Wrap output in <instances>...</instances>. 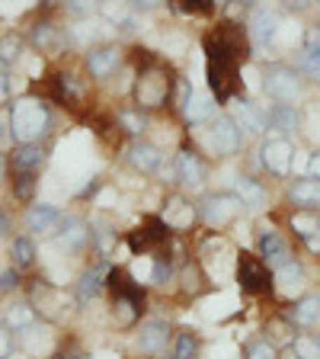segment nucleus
Segmentation results:
<instances>
[{
	"label": "nucleus",
	"mask_w": 320,
	"mask_h": 359,
	"mask_svg": "<svg viewBox=\"0 0 320 359\" xmlns=\"http://www.w3.org/2000/svg\"><path fill=\"white\" fill-rule=\"evenodd\" d=\"M231 116H234V122L240 126V132H246V135H263L269 128L266 109H260L253 100H246V97H234V112Z\"/></svg>",
	"instance_id": "nucleus-16"
},
{
	"label": "nucleus",
	"mask_w": 320,
	"mask_h": 359,
	"mask_svg": "<svg viewBox=\"0 0 320 359\" xmlns=\"http://www.w3.org/2000/svg\"><path fill=\"white\" fill-rule=\"evenodd\" d=\"M64 7L74 16H90V13H97L99 0H64Z\"/></svg>",
	"instance_id": "nucleus-46"
},
{
	"label": "nucleus",
	"mask_w": 320,
	"mask_h": 359,
	"mask_svg": "<svg viewBox=\"0 0 320 359\" xmlns=\"http://www.w3.org/2000/svg\"><path fill=\"white\" fill-rule=\"evenodd\" d=\"M83 359H87V356H83Z\"/></svg>",
	"instance_id": "nucleus-59"
},
{
	"label": "nucleus",
	"mask_w": 320,
	"mask_h": 359,
	"mask_svg": "<svg viewBox=\"0 0 320 359\" xmlns=\"http://www.w3.org/2000/svg\"><path fill=\"white\" fill-rule=\"evenodd\" d=\"M295 324L288 321V318H272V321L266 324V340L272 346H282V344H291L295 340Z\"/></svg>",
	"instance_id": "nucleus-33"
},
{
	"label": "nucleus",
	"mask_w": 320,
	"mask_h": 359,
	"mask_svg": "<svg viewBox=\"0 0 320 359\" xmlns=\"http://www.w3.org/2000/svg\"><path fill=\"white\" fill-rule=\"evenodd\" d=\"M170 279H173V260L170 257H154V263H151V283L164 289Z\"/></svg>",
	"instance_id": "nucleus-42"
},
{
	"label": "nucleus",
	"mask_w": 320,
	"mask_h": 359,
	"mask_svg": "<svg viewBox=\"0 0 320 359\" xmlns=\"http://www.w3.org/2000/svg\"><path fill=\"white\" fill-rule=\"evenodd\" d=\"M160 218H164V224L173 234H186L199 222V209L189 199H183V196H170L164 202V209H160Z\"/></svg>",
	"instance_id": "nucleus-13"
},
{
	"label": "nucleus",
	"mask_w": 320,
	"mask_h": 359,
	"mask_svg": "<svg viewBox=\"0 0 320 359\" xmlns=\"http://www.w3.org/2000/svg\"><path fill=\"white\" fill-rule=\"evenodd\" d=\"M260 154H263L260 157L263 167H266L272 177H288L291 173V161H295V144H291V138H285V135L269 138V142H263Z\"/></svg>",
	"instance_id": "nucleus-10"
},
{
	"label": "nucleus",
	"mask_w": 320,
	"mask_h": 359,
	"mask_svg": "<svg viewBox=\"0 0 320 359\" xmlns=\"http://www.w3.org/2000/svg\"><path fill=\"white\" fill-rule=\"evenodd\" d=\"M119 126L125 128L128 135H141L144 128H148V119H144L141 109H122L119 112Z\"/></svg>",
	"instance_id": "nucleus-41"
},
{
	"label": "nucleus",
	"mask_w": 320,
	"mask_h": 359,
	"mask_svg": "<svg viewBox=\"0 0 320 359\" xmlns=\"http://www.w3.org/2000/svg\"><path fill=\"white\" fill-rule=\"evenodd\" d=\"M4 93H7V81H4V77H0V97H4Z\"/></svg>",
	"instance_id": "nucleus-55"
},
{
	"label": "nucleus",
	"mask_w": 320,
	"mask_h": 359,
	"mask_svg": "<svg viewBox=\"0 0 320 359\" xmlns=\"http://www.w3.org/2000/svg\"><path fill=\"white\" fill-rule=\"evenodd\" d=\"M263 0H237V7H244V10H256Z\"/></svg>",
	"instance_id": "nucleus-54"
},
{
	"label": "nucleus",
	"mask_w": 320,
	"mask_h": 359,
	"mask_svg": "<svg viewBox=\"0 0 320 359\" xmlns=\"http://www.w3.org/2000/svg\"><path fill=\"white\" fill-rule=\"evenodd\" d=\"M170 344V324L160 321V318H151V321L141 324L138 330V350L148 353V356H160Z\"/></svg>",
	"instance_id": "nucleus-17"
},
{
	"label": "nucleus",
	"mask_w": 320,
	"mask_h": 359,
	"mask_svg": "<svg viewBox=\"0 0 320 359\" xmlns=\"http://www.w3.org/2000/svg\"><path fill=\"white\" fill-rule=\"evenodd\" d=\"M205 77L218 103H228L240 93V61L224 52L211 36H205Z\"/></svg>",
	"instance_id": "nucleus-2"
},
{
	"label": "nucleus",
	"mask_w": 320,
	"mask_h": 359,
	"mask_svg": "<svg viewBox=\"0 0 320 359\" xmlns=\"http://www.w3.org/2000/svg\"><path fill=\"white\" fill-rule=\"evenodd\" d=\"M263 90H266L269 100H276V103H298L301 90H305L301 71L291 65H282V61L266 65V71H263Z\"/></svg>",
	"instance_id": "nucleus-5"
},
{
	"label": "nucleus",
	"mask_w": 320,
	"mask_h": 359,
	"mask_svg": "<svg viewBox=\"0 0 320 359\" xmlns=\"http://www.w3.org/2000/svg\"><path fill=\"white\" fill-rule=\"evenodd\" d=\"M240 144H244V132H240V126L234 122V116H215L209 126V148L211 154L218 157H231L240 151Z\"/></svg>",
	"instance_id": "nucleus-8"
},
{
	"label": "nucleus",
	"mask_w": 320,
	"mask_h": 359,
	"mask_svg": "<svg viewBox=\"0 0 320 359\" xmlns=\"http://www.w3.org/2000/svg\"><path fill=\"white\" fill-rule=\"evenodd\" d=\"M58 222H61V212L55 209V205H45V202H36V205H29V212H26V228H29L32 234L55 231Z\"/></svg>",
	"instance_id": "nucleus-23"
},
{
	"label": "nucleus",
	"mask_w": 320,
	"mask_h": 359,
	"mask_svg": "<svg viewBox=\"0 0 320 359\" xmlns=\"http://www.w3.org/2000/svg\"><path fill=\"white\" fill-rule=\"evenodd\" d=\"M7 231H10V218H7V212L0 209V238H4Z\"/></svg>",
	"instance_id": "nucleus-53"
},
{
	"label": "nucleus",
	"mask_w": 320,
	"mask_h": 359,
	"mask_svg": "<svg viewBox=\"0 0 320 359\" xmlns=\"http://www.w3.org/2000/svg\"><path fill=\"white\" fill-rule=\"evenodd\" d=\"M138 74H134V106L141 112H154V109H164L167 103L173 100V87H176V74L164 61L151 55L148 48H138Z\"/></svg>",
	"instance_id": "nucleus-1"
},
{
	"label": "nucleus",
	"mask_w": 320,
	"mask_h": 359,
	"mask_svg": "<svg viewBox=\"0 0 320 359\" xmlns=\"http://www.w3.org/2000/svg\"><path fill=\"white\" fill-rule=\"evenodd\" d=\"M122 61V48L119 45H97V48H90L87 52V71L93 77H109Z\"/></svg>",
	"instance_id": "nucleus-19"
},
{
	"label": "nucleus",
	"mask_w": 320,
	"mask_h": 359,
	"mask_svg": "<svg viewBox=\"0 0 320 359\" xmlns=\"http://www.w3.org/2000/svg\"><path fill=\"white\" fill-rule=\"evenodd\" d=\"M279 32V13L269 7H256L253 13H250V22H246V36H250V45H253L256 52H263V48H269L272 45V39H276Z\"/></svg>",
	"instance_id": "nucleus-14"
},
{
	"label": "nucleus",
	"mask_w": 320,
	"mask_h": 359,
	"mask_svg": "<svg viewBox=\"0 0 320 359\" xmlns=\"http://www.w3.org/2000/svg\"><path fill=\"white\" fill-rule=\"evenodd\" d=\"M288 202L295 205V209H320V180L307 177V180L291 183Z\"/></svg>",
	"instance_id": "nucleus-26"
},
{
	"label": "nucleus",
	"mask_w": 320,
	"mask_h": 359,
	"mask_svg": "<svg viewBox=\"0 0 320 359\" xmlns=\"http://www.w3.org/2000/svg\"><path fill=\"white\" fill-rule=\"evenodd\" d=\"M179 279H183V292H186V295H202V292L209 289V279H205L202 266H199V263H193V260L183 263Z\"/></svg>",
	"instance_id": "nucleus-30"
},
{
	"label": "nucleus",
	"mask_w": 320,
	"mask_h": 359,
	"mask_svg": "<svg viewBox=\"0 0 320 359\" xmlns=\"http://www.w3.org/2000/svg\"><path fill=\"white\" fill-rule=\"evenodd\" d=\"M176 180H179V187L183 189H202L205 187V161H202L199 157V151L195 148H189V144H183V148H179V154H176Z\"/></svg>",
	"instance_id": "nucleus-11"
},
{
	"label": "nucleus",
	"mask_w": 320,
	"mask_h": 359,
	"mask_svg": "<svg viewBox=\"0 0 320 359\" xmlns=\"http://www.w3.org/2000/svg\"><path fill=\"white\" fill-rule=\"evenodd\" d=\"M106 276H109V269L106 266H90L87 273L77 279V302L87 305V302L97 299L99 292H103V285H106Z\"/></svg>",
	"instance_id": "nucleus-27"
},
{
	"label": "nucleus",
	"mask_w": 320,
	"mask_h": 359,
	"mask_svg": "<svg viewBox=\"0 0 320 359\" xmlns=\"http://www.w3.org/2000/svg\"><path fill=\"white\" fill-rule=\"evenodd\" d=\"M317 4H320V0H317Z\"/></svg>",
	"instance_id": "nucleus-60"
},
{
	"label": "nucleus",
	"mask_w": 320,
	"mask_h": 359,
	"mask_svg": "<svg viewBox=\"0 0 320 359\" xmlns=\"http://www.w3.org/2000/svg\"><path fill=\"white\" fill-rule=\"evenodd\" d=\"M106 289L112 292V318H116L119 327H134V324L141 321L144 302H148L141 283H134L125 269H109Z\"/></svg>",
	"instance_id": "nucleus-3"
},
{
	"label": "nucleus",
	"mask_w": 320,
	"mask_h": 359,
	"mask_svg": "<svg viewBox=\"0 0 320 359\" xmlns=\"http://www.w3.org/2000/svg\"><path fill=\"white\" fill-rule=\"evenodd\" d=\"M128 164L138 173H154L157 167H160V151H157V144L138 138V142H132V148H128Z\"/></svg>",
	"instance_id": "nucleus-24"
},
{
	"label": "nucleus",
	"mask_w": 320,
	"mask_h": 359,
	"mask_svg": "<svg viewBox=\"0 0 320 359\" xmlns=\"http://www.w3.org/2000/svg\"><path fill=\"white\" fill-rule=\"evenodd\" d=\"M7 324L10 327L26 330V327L36 324V311H32L29 305H13V308H7Z\"/></svg>",
	"instance_id": "nucleus-40"
},
{
	"label": "nucleus",
	"mask_w": 320,
	"mask_h": 359,
	"mask_svg": "<svg viewBox=\"0 0 320 359\" xmlns=\"http://www.w3.org/2000/svg\"><path fill=\"white\" fill-rule=\"evenodd\" d=\"M132 10H141V13H148V10H157L164 0H125Z\"/></svg>",
	"instance_id": "nucleus-49"
},
{
	"label": "nucleus",
	"mask_w": 320,
	"mask_h": 359,
	"mask_svg": "<svg viewBox=\"0 0 320 359\" xmlns=\"http://www.w3.org/2000/svg\"><path fill=\"white\" fill-rule=\"evenodd\" d=\"M10 257H13V266L16 269H29L36 263V244L29 238H16L13 247H10Z\"/></svg>",
	"instance_id": "nucleus-35"
},
{
	"label": "nucleus",
	"mask_w": 320,
	"mask_h": 359,
	"mask_svg": "<svg viewBox=\"0 0 320 359\" xmlns=\"http://www.w3.org/2000/svg\"><path fill=\"white\" fill-rule=\"evenodd\" d=\"M32 42H36L42 52H58L64 36H61V29L52 26V22H36V26H32Z\"/></svg>",
	"instance_id": "nucleus-31"
},
{
	"label": "nucleus",
	"mask_w": 320,
	"mask_h": 359,
	"mask_svg": "<svg viewBox=\"0 0 320 359\" xmlns=\"http://www.w3.org/2000/svg\"><path fill=\"white\" fill-rule=\"evenodd\" d=\"M305 52L307 55H320V22H317V26H307V32H305Z\"/></svg>",
	"instance_id": "nucleus-47"
},
{
	"label": "nucleus",
	"mask_w": 320,
	"mask_h": 359,
	"mask_svg": "<svg viewBox=\"0 0 320 359\" xmlns=\"http://www.w3.org/2000/svg\"><path fill=\"white\" fill-rule=\"evenodd\" d=\"M0 177H4V161H0Z\"/></svg>",
	"instance_id": "nucleus-57"
},
{
	"label": "nucleus",
	"mask_w": 320,
	"mask_h": 359,
	"mask_svg": "<svg viewBox=\"0 0 320 359\" xmlns=\"http://www.w3.org/2000/svg\"><path fill=\"white\" fill-rule=\"evenodd\" d=\"M234 193L240 196V202H244L246 209H253V212L266 209L269 193H266V187H263L260 180H253V177H237V180H234Z\"/></svg>",
	"instance_id": "nucleus-25"
},
{
	"label": "nucleus",
	"mask_w": 320,
	"mask_h": 359,
	"mask_svg": "<svg viewBox=\"0 0 320 359\" xmlns=\"http://www.w3.org/2000/svg\"><path fill=\"white\" fill-rule=\"evenodd\" d=\"M298 71H305V77L311 81H320V55H301L298 58Z\"/></svg>",
	"instance_id": "nucleus-45"
},
{
	"label": "nucleus",
	"mask_w": 320,
	"mask_h": 359,
	"mask_svg": "<svg viewBox=\"0 0 320 359\" xmlns=\"http://www.w3.org/2000/svg\"><path fill=\"white\" fill-rule=\"evenodd\" d=\"M99 10H103V16H106L109 22H119L122 29H132V26H134L132 7H128L125 0H106V4H103Z\"/></svg>",
	"instance_id": "nucleus-32"
},
{
	"label": "nucleus",
	"mask_w": 320,
	"mask_h": 359,
	"mask_svg": "<svg viewBox=\"0 0 320 359\" xmlns=\"http://www.w3.org/2000/svg\"><path fill=\"white\" fill-rule=\"evenodd\" d=\"M10 350H13V346H10V334H7V327L0 324V359H7Z\"/></svg>",
	"instance_id": "nucleus-51"
},
{
	"label": "nucleus",
	"mask_w": 320,
	"mask_h": 359,
	"mask_svg": "<svg viewBox=\"0 0 320 359\" xmlns=\"http://www.w3.org/2000/svg\"><path fill=\"white\" fill-rule=\"evenodd\" d=\"M244 359H279V350L269 344V340H256V344L246 346Z\"/></svg>",
	"instance_id": "nucleus-43"
},
{
	"label": "nucleus",
	"mask_w": 320,
	"mask_h": 359,
	"mask_svg": "<svg viewBox=\"0 0 320 359\" xmlns=\"http://www.w3.org/2000/svg\"><path fill=\"white\" fill-rule=\"evenodd\" d=\"M295 327H314L320 324V295H301V299L291 302V308L285 311Z\"/></svg>",
	"instance_id": "nucleus-22"
},
{
	"label": "nucleus",
	"mask_w": 320,
	"mask_h": 359,
	"mask_svg": "<svg viewBox=\"0 0 320 359\" xmlns=\"http://www.w3.org/2000/svg\"><path fill=\"white\" fill-rule=\"evenodd\" d=\"M90 241V224L81 215H64L58 222V244L64 250H81Z\"/></svg>",
	"instance_id": "nucleus-20"
},
{
	"label": "nucleus",
	"mask_w": 320,
	"mask_h": 359,
	"mask_svg": "<svg viewBox=\"0 0 320 359\" xmlns=\"http://www.w3.org/2000/svg\"><path fill=\"white\" fill-rule=\"evenodd\" d=\"M195 353H199V337H195L193 330H179V334L173 337L170 359H195Z\"/></svg>",
	"instance_id": "nucleus-34"
},
{
	"label": "nucleus",
	"mask_w": 320,
	"mask_h": 359,
	"mask_svg": "<svg viewBox=\"0 0 320 359\" xmlns=\"http://www.w3.org/2000/svg\"><path fill=\"white\" fill-rule=\"evenodd\" d=\"M240 212H244V202H240L237 193H211L209 199L202 202L199 218L209 224V228H228Z\"/></svg>",
	"instance_id": "nucleus-7"
},
{
	"label": "nucleus",
	"mask_w": 320,
	"mask_h": 359,
	"mask_svg": "<svg viewBox=\"0 0 320 359\" xmlns=\"http://www.w3.org/2000/svg\"><path fill=\"white\" fill-rule=\"evenodd\" d=\"M256 247H260L263 263H266L272 273H276L279 266H285L288 260H295V257H291L288 241H285L276 228H260V231H256Z\"/></svg>",
	"instance_id": "nucleus-12"
},
{
	"label": "nucleus",
	"mask_w": 320,
	"mask_h": 359,
	"mask_svg": "<svg viewBox=\"0 0 320 359\" xmlns=\"http://www.w3.org/2000/svg\"><path fill=\"white\" fill-rule=\"evenodd\" d=\"M211 39H215L218 45H221L224 52H231L234 58L244 65L246 58H250V52H253V45H250V36H246V29L240 26L237 20H221L215 26V29L209 32Z\"/></svg>",
	"instance_id": "nucleus-9"
},
{
	"label": "nucleus",
	"mask_w": 320,
	"mask_h": 359,
	"mask_svg": "<svg viewBox=\"0 0 320 359\" xmlns=\"http://www.w3.org/2000/svg\"><path fill=\"white\" fill-rule=\"evenodd\" d=\"M16 285H20V269L16 266L4 269V273H0V292H10V289H16Z\"/></svg>",
	"instance_id": "nucleus-48"
},
{
	"label": "nucleus",
	"mask_w": 320,
	"mask_h": 359,
	"mask_svg": "<svg viewBox=\"0 0 320 359\" xmlns=\"http://www.w3.org/2000/svg\"><path fill=\"white\" fill-rule=\"evenodd\" d=\"M0 138H4V132H0Z\"/></svg>",
	"instance_id": "nucleus-58"
},
{
	"label": "nucleus",
	"mask_w": 320,
	"mask_h": 359,
	"mask_svg": "<svg viewBox=\"0 0 320 359\" xmlns=\"http://www.w3.org/2000/svg\"><path fill=\"white\" fill-rule=\"evenodd\" d=\"M291 234L314 254H320V209H295L288 218Z\"/></svg>",
	"instance_id": "nucleus-15"
},
{
	"label": "nucleus",
	"mask_w": 320,
	"mask_h": 359,
	"mask_svg": "<svg viewBox=\"0 0 320 359\" xmlns=\"http://www.w3.org/2000/svg\"><path fill=\"white\" fill-rule=\"evenodd\" d=\"M215 97H209V93H195V90H189V97L183 100V112H186L189 122H205V119H215V103H211Z\"/></svg>",
	"instance_id": "nucleus-28"
},
{
	"label": "nucleus",
	"mask_w": 320,
	"mask_h": 359,
	"mask_svg": "<svg viewBox=\"0 0 320 359\" xmlns=\"http://www.w3.org/2000/svg\"><path fill=\"white\" fill-rule=\"evenodd\" d=\"M170 4L183 16H211V10L218 7L215 0H170Z\"/></svg>",
	"instance_id": "nucleus-36"
},
{
	"label": "nucleus",
	"mask_w": 320,
	"mask_h": 359,
	"mask_svg": "<svg viewBox=\"0 0 320 359\" xmlns=\"http://www.w3.org/2000/svg\"><path fill=\"white\" fill-rule=\"evenodd\" d=\"M90 241H97L99 254H109L112 241H116V231H112L106 222H90Z\"/></svg>",
	"instance_id": "nucleus-39"
},
{
	"label": "nucleus",
	"mask_w": 320,
	"mask_h": 359,
	"mask_svg": "<svg viewBox=\"0 0 320 359\" xmlns=\"http://www.w3.org/2000/svg\"><path fill=\"white\" fill-rule=\"evenodd\" d=\"M42 164H45V151L39 148V142L20 144V148L13 151V170H32L36 173Z\"/></svg>",
	"instance_id": "nucleus-29"
},
{
	"label": "nucleus",
	"mask_w": 320,
	"mask_h": 359,
	"mask_svg": "<svg viewBox=\"0 0 320 359\" xmlns=\"http://www.w3.org/2000/svg\"><path fill=\"white\" fill-rule=\"evenodd\" d=\"M10 128H13V138L20 144L39 142L48 132V109H45L42 100H32V97L16 100L13 109H10Z\"/></svg>",
	"instance_id": "nucleus-4"
},
{
	"label": "nucleus",
	"mask_w": 320,
	"mask_h": 359,
	"mask_svg": "<svg viewBox=\"0 0 320 359\" xmlns=\"http://www.w3.org/2000/svg\"><path fill=\"white\" fill-rule=\"evenodd\" d=\"M215 4H218V7H221V4H231V0H215Z\"/></svg>",
	"instance_id": "nucleus-56"
},
{
	"label": "nucleus",
	"mask_w": 320,
	"mask_h": 359,
	"mask_svg": "<svg viewBox=\"0 0 320 359\" xmlns=\"http://www.w3.org/2000/svg\"><path fill=\"white\" fill-rule=\"evenodd\" d=\"M307 173H311L314 180H320V151L311 154V161H307Z\"/></svg>",
	"instance_id": "nucleus-52"
},
{
	"label": "nucleus",
	"mask_w": 320,
	"mask_h": 359,
	"mask_svg": "<svg viewBox=\"0 0 320 359\" xmlns=\"http://www.w3.org/2000/svg\"><path fill=\"white\" fill-rule=\"evenodd\" d=\"M22 55V39L20 36H7L0 42V58L4 61H16Z\"/></svg>",
	"instance_id": "nucleus-44"
},
{
	"label": "nucleus",
	"mask_w": 320,
	"mask_h": 359,
	"mask_svg": "<svg viewBox=\"0 0 320 359\" xmlns=\"http://www.w3.org/2000/svg\"><path fill=\"white\" fill-rule=\"evenodd\" d=\"M272 283H276V292L285 295V299H295L301 289H305V266L298 260H288L285 266H279L272 273Z\"/></svg>",
	"instance_id": "nucleus-21"
},
{
	"label": "nucleus",
	"mask_w": 320,
	"mask_h": 359,
	"mask_svg": "<svg viewBox=\"0 0 320 359\" xmlns=\"http://www.w3.org/2000/svg\"><path fill=\"white\" fill-rule=\"evenodd\" d=\"M237 285L244 295H269L276 292V283H272V269L263 263L260 254H250V250H240L237 254Z\"/></svg>",
	"instance_id": "nucleus-6"
},
{
	"label": "nucleus",
	"mask_w": 320,
	"mask_h": 359,
	"mask_svg": "<svg viewBox=\"0 0 320 359\" xmlns=\"http://www.w3.org/2000/svg\"><path fill=\"white\" fill-rule=\"evenodd\" d=\"M36 173L32 170H13V193L20 196L22 202H29L32 199V193H36Z\"/></svg>",
	"instance_id": "nucleus-38"
},
{
	"label": "nucleus",
	"mask_w": 320,
	"mask_h": 359,
	"mask_svg": "<svg viewBox=\"0 0 320 359\" xmlns=\"http://www.w3.org/2000/svg\"><path fill=\"white\" fill-rule=\"evenodd\" d=\"M291 350H295V359H320V337H295L291 340Z\"/></svg>",
	"instance_id": "nucleus-37"
},
{
	"label": "nucleus",
	"mask_w": 320,
	"mask_h": 359,
	"mask_svg": "<svg viewBox=\"0 0 320 359\" xmlns=\"http://www.w3.org/2000/svg\"><path fill=\"white\" fill-rule=\"evenodd\" d=\"M311 4H314V0H282V7L291 10V13H305Z\"/></svg>",
	"instance_id": "nucleus-50"
},
{
	"label": "nucleus",
	"mask_w": 320,
	"mask_h": 359,
	"mask_svg": "<svg viewBox=\"0 0 320 359\" xmlns=\"http://www.w3.org/2000/svg\"><path fill=\"white\" fill-rule=\"evenodd\" d=\"M266 122H269V128H276L279 135H285V138H288V135H295L301 128V109L295 103H272L266 109Z\"/></svg>",
	"instance_id": "nucleus-18"
}]
</instances>
